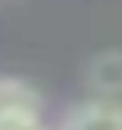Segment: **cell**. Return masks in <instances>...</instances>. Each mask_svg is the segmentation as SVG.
<instances>
[{
  "mask_svg": "<svg viewBox=\"0 0 122 130\" xmlns=\"http://www.w3.org/2000/svg\"><path fill=\"white\" fill-rule=\"evenodd\" d=\"M59 130H122V102L119 99H91L66 112Z\"/></svg>",
  "mask_w": 122,
  "mask_h": 130,
  "instance_id": "6da1fadb",
  "label": "cell"
},
{
  "mask_svg": "<svg viewBox=\"0 0 122 130\" xmlns=\"http://www.w3.org/2000/svg\"><path fill=\"white\" fill-rule=\"evenodd\" d=\"M87 85L101 99H119L122 95V49H105L98 56H91Z\"/></svg>",
  "mask_w": 122,
  "mask_h": 130,
  "instance_id": "7a4b0ae2",
  "label": "cell"
}]
</instances>
